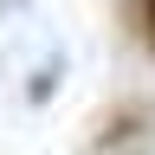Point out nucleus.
Wrapping results in <instances>:
<instances>
[{"label": "nucleus", "instance_id": "obj_1", "mask_svg": "<svg viewBox=\"0 0 155 155\" xmlns=\"http://www.w3.org/2000/svg\"><path fill=\"white\" fill-rule=\"evenodd\" d=\"M136 13H142V26H149V39H155V0H136Z\"/></svg>", "mask_w": 155, "mask_h": 155}]
</instances>
